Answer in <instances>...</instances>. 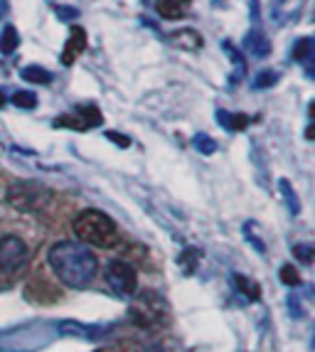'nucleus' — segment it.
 I'll use <instances>...</instances> for the list:
<instances>
[{
  "label": "nucleus",
  "instance_id": "obj_1",
  "mask_svg": "<svg viewBox=\"0 0 315 352\" xmlns=\"http://www.w3.org/2000/svg\"><path fill=\"white\" fill-rule=\"evenodd\" d=\"M47 261L54 276L69 288H87L99 271L96 256L82 241H57L47 252Z\"/></svg>",
  "mask_w": 315,
  "mask_h": 352
},
{
  "label": "nucleus",
  "instance_id": "obj_2",
  "mask_svg": "<svg viewBox=\"0 0 315 352\" xmlns=\"http://www.w3.org/2000/svg\"><path fill=\"white\" fill-rule=\"evenodd\" d=\"M74 234L82 244H91L99 249H111L118 244V229L109 214L99 210H84L74 217Z\"/></svg>",
  "mask_w": 315,
  "mask_h": 352
},
{
  "label": "nucleus",
  "instance_id": "obj_3",
  "mask_svg": "<svg viewBox=\"0 0 315 352\" xmlns=\"http://www.w3.org/2000/svg\"><path fill=\"white\" fill-rule=\"evenodd\" d=\"M57 338L54 323H25L18 328L0 333V350L6 352H35L50 345V340Z\"/></svg>",
  "mask_w": 315,
  "mask_h": 352
},
{
  "label": "nucleus",
  "instance_id": "obj_4",
  "mask_svg": "<svg viewBox=\"0 0 315 352\" xmlns=\"http://www.w3.org/2000/svg\"><path fill=\"white\" fill-rule=\"evenodd\" d=\"M6 200L18 212H45L54 202V192L40 182H12L6 192Z\"/></svg>",
  "mask_w": 315,
  "mask_h": 352
},
{
  "label": "nucleus",
  "instance_id": "obj_5",
  "mask_svg": "<svg viewBox=\"0 0 315 352\" xmlns=\"http://www.w3.org/2000/svg\"><path fill=\"white\" fill-rule=\"evenodd\" d=\"M165 316H168V308H165L163 298L151 294V291L140 294L135 303L131 305V320L143 325V328H155V325L163 323Z\"/></svg>",
  "mask_w": 315,
  "mask_h": 352
},
{
  "label": "nucleus",
  "instance_id": "obj_6",
  "mask_svg": "<svg viewBox=\"0 0 315 352\" xmlns=\"http://www.w3.org/2000/svg\"><path fill=\"white\" fill-rule=\"evenodd\" d=\"M106 283L111 288L113 294L121 296V298H131L135 296V288H138V278H135V269L129 261H111L109 269H106Z\"/></svg>",
  "mask_w": 315,
  "mask_h": 352
},
{
  "label": "nucleus",
  "instance_id": "obj_7",
  "mask_svg": "<svg viewBox=\"0 0 315 352\" xmlns=\"http://www.w3.org/2000/svg\"><path fill=\"white\" fill-rule=\"evenodd\" d=\"M28 261V244L20 236H0V274H15Z\"/></svg>",
  "mask_w": 315,
  "mask_h": 352
},
{
  "label": "nucleus",
  "instance_id": "obj_8",
  "mask_svg": "<svg viewBox=\"0 0 315 352\" xmlns=\"http://www.w3.org/2000/svg\"><path fill=\"white\" fill-rule=\"evenodd\" d=\"M101 111L96 106H82V109H76L74 113H65V116H59L54 121L57 129H72V131H89V129H96L101 126Z\"/></svg>",
  "mask_w": 315,
  "mask_h": 352
},
{
  "label": "nucleus",
  "instance_id": "obj_9",
  "mask_svg": "<svg viewBox=\"0 0 315 352\" xmlns=\"http://www.w3.org/2000/svg\"><path fill=\"white\" fill-rule=\"evenodd\" d=\"M54 330H57V335L99 340V338L111 333V325H87V323H76V320H59V323H54Z\"/></svg>",
  "mask_w": 315,
  "mask_h": 352
},
{
  "label": "nucleus",
  "instance_id": "obj_10",
  "mask_svg": "<svg viewBox=\"0 0 315 352\" xmlns=\"http://www.w3.org/2000/svg\"><path fill=\"white\" fill-rule=\"evenodd\" d=\"M87 50V30L84 28H72L69 30V37L65 42V50H62V65L65 67H72L74 65V59H79V54H84Z\"/></svg>",
  "mask_w": 315,
  "mask_h": 352
},
{
  "label": "nucleus",
  "instance_id": "obj_11",
  "mask_svg": "<svg viewBox=\"0 0 315 352\" xmlns=\"http://www.w3.org/2000/svg\"><path fill=\"white\" fill-rule=\"evenodd\" d=\"M244 47L251 57H269L271 54V40L263 35L261 30H249L244 37Z\"/></svg>",
  "mask_w": 315,
  "mask_h": 352
},
{
  "label": "nucleus",
  "instance_id": "obj_12",
  "mask_svg": "<svg viewBox=\"0 0 315 352\" xmlns=\"http://www.w3.org/2000/svg\"><path fill=\"white\" fill-rule=\"evenodd\" d=\"M170 42H173L175 47L187 50V52H197V50L202 47V35L193 28H182L170 35Z\"/></svg>",
  "mask_w": 315,
  "mask_h": 352
},
{
  "label": "nucleus",
  "instance_id": "obj_13",
  "mask_svg": "<svg viewBox=\"0 0 315 352\" xmlns=\"http://www.w3.org/2000/svg\"><path fill=\"white\" fill-rule=\"evenodd\" d=\"M155 10L160 18L165 20H177L190 10V0H158Z\"/></svg>",
  "mask_w": 315,
  "mask_h": 352
},
{
  "label": "nucleus",
  "instance_id": "obj_14",
  "mask_svg": "<svg viewBox=\"0 0 315 352\" xmlns=\"http://www.w3.org/2000/svg\"><path fill=\"white\" fill-rule=\"evenodd\" d=\"M217 121H219V126L227 131H244L246 126L251 124V118L246 116V113H232V111H224V109H219L217 111Z\"/></svg>",
  "mask_w": 315,
  "mask_h": 352
},
{
  "label": "nucleus",
  "instance_id": "obj_15",
  "mask_svg": "<svg viewBox=\"0 0 315 352\" xmlns=\"http://www.w3.org/2000/svg\"><path fill=\"white\" fill-rule=\"evenodd\" d=\"M232 283H234V288L239 291V296H244L246 303H254V300H259V296H261L259 283L249 281L244 274H232Z\"/></svg>",
  "mask_w": 315,
  "mask_h": 352
},
{
  "label": "nucleus",
  "instance_id": "obj_16",
  "mask_svg": "<svg viewBox=\"0 0 315 352\" xmlns=\"http://www.w3.org/2000/svg\"><path fill=\"white\" fill-rule=\"evenodd\" d=\"M20 76H23L25 82H30V84H50V82H52V74H50L45 67H37V65L25 67V69L20 72Z\"/></svg>",
  "mask_w": 315,
  "mask_h": 352
},
{
  "label": "nucleus",
  "instance_id": "obj_17",
  "mask_svg": "<svg viewBox=\"0 0 315 352\" xmlns=\"http://www.w3.org/2000/svg\"><path fill=\"white\" fill-rule=\"evenodd\" d=\"M279 190L283 192V202H286L288 212H291V214H298V212H301V202H298L296 190L291 188V182H288L286 177H281L279 180Z\"/></svg>",
  "mask_w": 315,
  "mask_h": 352
},
{
  "label": "nucleus",
  "instance_id": "obj_18",
  "mask_svg": "<svg viewBox=\"0 0 315 352\" xmlns=\"http://www.w3.org/2000/svg\"><path fill=\"white\" fill-rule=\"evenodd\" d=\"M18 45H20L18 30L12 28V25H8V28L3 30V35H0V52H3V54H12L15 50H18Z\"/></svg>",
  "mask_w": 315,
  "mask_h": 352
},
{
  "label": "nucleus",
  "instance_id": "obj_19",
  "mask_svg": "<svg viewBox=\"0 0 315 352\" xmlns=\"http://www.w3.org/2000/svg\"><path fill=\"white\" fill-rule=\"evenodd\" d=\"M313 57V40L310 37H301L296 42V47H293V59L296 62H310Z\"/></svg>",
  "mask_w": 315,
  "mask_h": 352
},
{
  "label": "nucleus",
  "instance_id": "obj_20",
  "mask_svg": "<svg viewBox=\"0 0 315 352\" xmlns=\"http://www.w3.org/2000/svg\"><path fill=\"white\" fill-rule=\"evenodd\" d=\"M177 261H180L182 271H185L187 276H190V274H193V271L197 269V264H199V252H197V249H185V252H182V256L177 258Z\"/></svg>",
  "mask_w": 315,
  "mask_h": 352
},
{
  "label": "nucleus",
  "instance_id": "obj_21",
  "mask_svg": "<svg viewBox=\"0 0 315 352\" xmlns=\"http://www.w3.org/2000/svg\"><path fill=\"white\" fill-rule=\"evenodd\" d=\"M276 82H279V72L263 69V72H259L257 79L251 82V89H269V87H274Z\"/></svg>",
  "mask_w": 315,
  "mask_h": 352
},
{
  "label": "nucleus",
  "instance_id": "obj_22",
  "mask_svg": "<svg viewBox=\"0 0 315 352\" xmlns=\"http://www.w3.org/2000/svg\"><path fill=\"white\" fill-rule=\"evenodd\" d=\"M193 143L202 155H212V153H217V141L215 138H210L207 133H197Z\"/></svg>",
  "mask_w": 315,
  "mask_h": 352
},
{
  "label": "nucleus",
  "instance_id": "obj_23",
  "mask_svg": "<svg viewBox=\"0 0 315 352\" xmlns=\"http://www.w3.org/2000/svg\"><path fill=\"white\" fill-rule=\"evenodd\" d=\"M12 104L18 109H35L37 106V96L32 91H15L12 94Z\"/></svg>",
  "mask_w": 315,
  "mask_h": 352
},
{
  "label": "nucleus",
  "instance_id": "obj_24",
  "mask_svg": "<svg viewBox=\"0 0 315 352\" xmlns=\"http://www.w3.org/2000/svg\"><path fill=\"white\" fill-rule=\"evenodd\" d=\"M293 256H298V261H303V264H313L315 249L310 244H296L293 247Z\"/></svg>",
  "mask_w": 315,
  "mask_h": 352
},
{
  "label": "nucleus",
  "instance_id": "obj_25",
  "mask_svg": "<svg viewBox=\"0 0 315 352\" xmlns=\"http://www.w3.org/2000/svg\"><path fill=\"white\" fill-rule=\"evenodd\" d=\"M281 281L286 283V286H301V276H298V271L291 264L281 266Z\"/></svg>",
  "mask_w": 315,
  "mask_h": 352
},
{
  "label": "nucleus",
  "instance_id": "obj_26",
  "mask_svg": "<svg viewBox=\"0 0 315 352\" xmlns=\"http://www.w3.org/2000/svg\"><path fill=\"white\" fill-rule=\"evenodd\" d=\"M244 236H246V241H249L251 247L257 249L259 254H266V244L259 239V234H254V224H246V227H244Z\"/></svg>",
  "mask_w": 315,
  "mask_h": 352
},
{
  "label": "nucleus",
  "instance_id": "obj_27",
  "mask_svg": "<svg viewBox=\"0 0 315 352\" xmlns=\"http://www.w3.org/2000/svg\"><path fill=\"white\" fill-rule=\"evenodd\" d=\"M54 12H57L59 20H76V18H79V10H76V8L57 6V8H54Z\"/></svg>",
  "mask_w": 315,
  "mask_h": 352
},
{
  "label": "nucleus",
  "instance_id": "obj_28",
  "mask_svg": "<svg viewBox=\"0 0 315 352\" xmlns=\"http://www.w3.org/2000/svg\"><path fill=\"white\" fill-rule=\"evenodd\" d=\"M106 138H109L111 143H116V146H121V148H129V146H131L129 135L116 133V131H106Z\"/></svg>",
  "mask_w": 315,
  "mask_h": 352
},
{
  "label": "nucleus",
  "instance_id": "obj_29",
  "mask_svg": "<svg viewBox=\"0 0 315 352\" xmlns=\"http://www.w3.org/2000/svg\"><path fill=\"white\" fill-rule=\"evenodd\" d=\"M288 308H291V313H293V318H303V305H301V300L296 298V296H291L288 298Z\"/></svg>",
  "mask_w": 315,
  "mask_h": 352
},
{
  "label": "nucleus",
  "instance_id": "obj_30",
  "mask_svg": "<svg viewBox=\"0 0 315 352\" xmlns=\"http://www.w3.org/2000/svg\"><path fill=\"white\" fill-rule=\"evenodd\" d=\"M99 352H123V350H118V347H106V350H99Z\"/></svg>",
  "mask_w": 315,
  "mask_h": 352
},
{
  "label": "nucleus",
  "instance_id": "obj_31",
  "mask_svg": "<svg viewBox=\"0 0 315 352\" xmlns=\"http://www.w3.org/2000/svg\"><path fill=\"white\" fill-rule=\"evenodd\" d=\"M6 104V94H3V91H0V106Z\"/></svg>",
  "mask_w": 315,
  "mask_h": 352
},
{
  "label": "nucleus",
  "instance_id": "obj_32",
  "mask_svg": "<svg viewBox=\"0 0 315 352\" xmlns=\"http://www.w3.org/2000/svg\"><path fill=\"white\" fill-rule=\"evenodd\" d=\"M276 3H286V0H276Z\"/></svg>",
  "mask_w": 315,
  "mask_h": 352
}]
</instances>
